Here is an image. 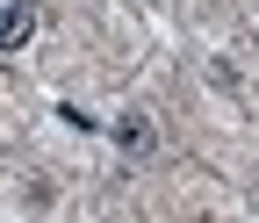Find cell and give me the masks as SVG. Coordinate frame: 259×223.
I'll list each match as a JSON object with an SVG mask.
<instances>
[{
    "instance_id": "cell-2",
    "label": "cell",
    "mask_w": 259,
    "mask_h": 223,
    "mask_svg": "<svg viewBox=\"0 0 259 223\" xmlns=\"http://www.w3.org/2000/svg\"><path fill=\"white\" fill-rule=\"evenodd\" d=\"M29 29H36V15H29V0H0V51H22Z\"/></svg>"
},
{
    "instance_id": "cell-1",
    "label": "cell",
    "mask_w": 259,
    "mask_h": 223,
    "mask_svg": "<svg viewBox=\"0 0 259 223\" xmlns=\"http://www.w3.org/2000/svg\"><path fill=\"white\" fill-rule=\"evenodd\" d=\"M115 144H122V158H151L158 151V130H151V115H115Z\"/></svg>"
}]
</instances>
